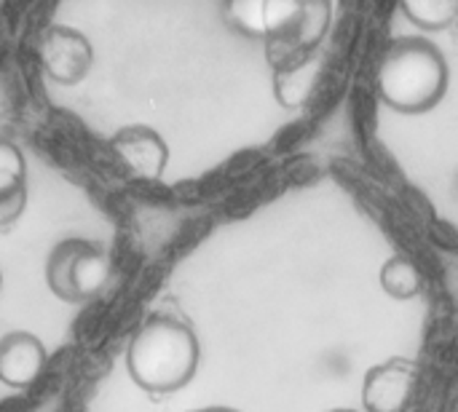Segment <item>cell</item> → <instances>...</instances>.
I'll return each instance as SVG.
<instances>
[{
	"label": "cell",
	"mask_w": 458,
	"mask_h": 412,
	"mask_svg": "<svg viewBox=\"0 0 458 412\" xmlns=\"http://www.w3.org/2000/svg\"><path fill=\"white\" fill-rule=\"evenodd\" d=\"M126 367L131 381L150 394H169L191 383L199 367L196 332L169 316L148 319L129 343Z\"/></svg>",
	"instance_id": "cell-1"
},
{
	"label": "cell",
	"mask_w": 458,
	"mask_h": 412,
	"mask_svg": "<svg viewBox=\"0 0 458 412\" xmlns=\"http://www.w3.org/2000/svg\"><path fill=\"white\" fill-rule=\"evenodd\" d=\"M448 88V64L437 46L403 38L389 46L378 67V94L400 113L432 110Z\"/></svg>",
	"instance_id": "cell-2"
},
{
	"label": "cell",
	"mask_w": 458,
	"mask_h": 412,
	"mask_svg": "<svg viewBox=\"0 0 458 412\" xmlns=\"http://www.w3.org/2000/svg\"><path fill=\"white\" fill-rule=\"evenodd\" d=\"M110 279V257L86 239L59 241L46 263V284L64 303L91 300Z\"/></svg>",
	"instance_id": "cell-3"
},
{
	"label": "cell",
	"mask_w": 458,
	"mask_h": 412,
	"mask_svg": "<svg viewBox=\"0 0 458 412\" xmlns=\"http://www.w3.org/2000/svg\"><path fill=\"white\" fill-rule=\"evenodd\" d=\"M38 59L51 80L75 86L89 75L94 51L83 32L64 24H48L38 35Z\"/></svg>",
	"instance_id": "cell-4"
},
{
	"label": "cell",
	"mask_w": 458,
	"mask_h": 412,
	"mask_svg": "<svg viewBox=\"0 0 458 412\" xmlns=\"http://www.w3.org/2000/svg\"><path fill=\"white\" fill-rule=\"evenodd\" d=\"M110 150L118 158V164L137 180H161L166 161H169V147L164 137L142 123L123 126L110 137Z\"/></svg>",
	"instance_id": "cell-5"
},
{
	"label": "cell",
	"mask_w": 458,
	"mask_h": 412,
	"mask_svg": "<svg viewBox=\"0 0 458 412\" xmlns=\"http://www.w3.org/2000/svg\"><path fill=\"white\" fill-rule=\"evenodd\" d=\"M416 389V365L411 359H386L368 370L362 405L368 412H405Z\"/></svg>",
	"instance_id": "cell-6"
},
{
	"label": "cell",
	"mask_w": 458,
	"mask_h": 412,
	"mask_svg": "<svg viewBox=\"0 0 458 412\" xmlns=\"http://www.w3.org/2000/svg\"><path fill=\"white\" fill-rule=\"evenodd\" d=\"M303 3L298 0H236L225 5L231 24L250 38H268L298 27Z\"/></svg>",
	"instance_id": "cell-7"
},
{
	"label": "cell",
	"mask_w": 458,
	"mask_h": 412,
	"mask_svg": "<svg viewBox=\"0 0 458 412\" xmlns=\"http://www.w3.org/2000/svg\"><path fill=\"white\" fill-rule=\"evenodd\" d=\"M48 362L46 346L32 332H8L0 341V383L8 389L32 386Z\"/></svg>",
	"instance_id": "cell-8"
},
{
	"label": "cell",
	"mask_w": 458,
	"mask_h": 412,
	"mask_svg": "<svg viewBox=\"0 0 458 412\" xmlns=\"http://www.w3.org/2000/svg\"><path fill=\"white\" fill-rule=\"evenodd\" d=\"M421 271L411 257L394 255L384 263L381 268V287L389 298L394 300H411L421 292Z\"/></svg>",
	"instance_id": "cell-9"
},
{
	"label": "cell",
	"mask_w": 458,
	"mask_h": 412,
	"mask_svg": "<svg viewBox=\"0 0 458 412\" xmlns=\"http://www.w3.org/2000/svg\"><path fill=\"white\" fill-rule=\"evenodd\" d=\"M405 16L424 29H443L458 16L456 0H408L403 3Z\"/></svg>",
	"instance_id": "cell-10"
},
{
	"label": "cell",
	"mask_w": 458,
	"mask_h": 412,
	"mask_svg": "<svg viewBox=\"0 0 458 412\" xmlns=\"http://www.w3.org/2000/svg\"><path fill=\"white\" fill-rule=\"evenodd\" d=\"M24 180H27V164L21 150L13 142L0 139V193L21 188Z\"/></svg>",
	"instance_id": "cell-11"
},
{
	"label": "cell",
	"mask_w": 458,
	"mask_h": 412,
	"mask_svg": "<svg viewBox=\"0 0 458 412\" xmlns=\"http://www.w3.org/2000/svg\"><path fill=\"white\" fill-rule=\"evenodd\" d=\"M327 21H330V5L327 3H303L301 21L295 27L301 32V43H306V46L317 43L325 35Z\"/></svg>",
	"instance_id": "cell-12"
},
{
	"label": "cell",
	"mask_w": 458,
	"mask_h": 412,
	"mask_svg": "<svg viewBox=\"0 0 458 412\" xmlns=\"http://www.w3.org/2000/svg\"><path fill=\"white\" fill-rule=\"evenodd\" d=\"M24 206H27V185L0 193V228L13 225L24 214Z\"/></svg>",
	"instance_id": "cell-13"
},
{
	"label": "cell",
	"mask_w": 458,
	"mask_h": 412,
	"mask_svg": "<svg viewBox=\"0 0 458 412\" xmlns=\"http://www.w3.org/2000/svg\"><path fill=\"white\" fill-rule=\"evenodd\" d=\"M199 412H239V410H231V408H207V410H199Z\"/></svg>",
	"instance_id": "cell-14"
},
{
	"label": "cell",
	"mask_w": 458,
	"mask_h": 412,
	"mask_svg": "<svg viewBox=\"0 0 458 412\" xmlns=\"http://www.w3.org/2000/svg\"><path fill=\"white\" fill-rule=\"evenodd\" d=\"M0 287H3V273H0Z\"/></svg>",
	"instance_id": "cell-15"
},
{
	"label": "cell",
	"mask_w": 458,
	"mask_h": 412,
	"mask_svg": "<svg viewBox=\"0 0 458 412\" xmlns=\"http://www.w3.org/2000/svg\"><path fill=\"white\" fill-rule=\"evenodd\" d=\"M333 412H352V410H333Z\"/></svg>",
	"instance_id": "cell-16"
}]
</instances>
